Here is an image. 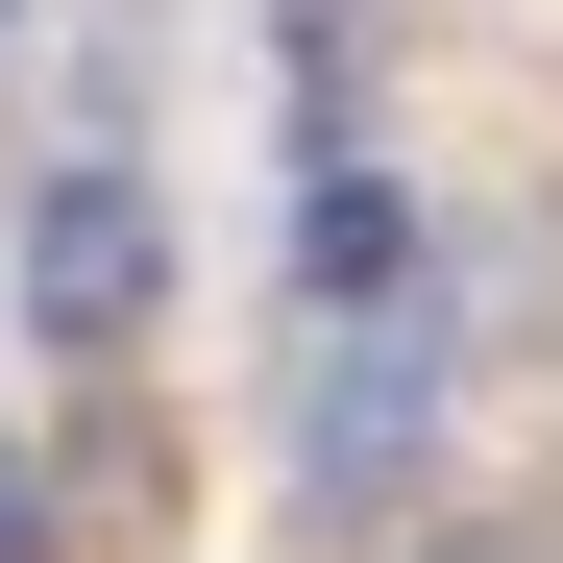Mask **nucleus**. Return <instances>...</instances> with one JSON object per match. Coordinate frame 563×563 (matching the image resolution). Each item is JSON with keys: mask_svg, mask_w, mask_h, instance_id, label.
<instances>
[{"mask_svg": "<svg viewBox=\"0 0 563 563\" xmlns=\"http://www.w3.org/2000/svg\"><path fill=\"white\" fill-rule=\"evenodd\" d=\"M147 295H172V221H147V172H49V197H25V343L123 367V343H147Z\"/></svg>", "mask_w": 563, "mask_h": 563, "instance_id": "obj_1", "label": "nucleus"}, {"mask_svg": "<svg viewBox=\"0 0 563 563\" xmlns=\"http://www.w3.org/2000/svg\"><path fill=\"white\" fill-rule=\"evenodd\" d=\"M0 563H25V490H0Z\"/></svg>", "mask_w": 563, "mask_h": 563, "instance_id": "obj_3", "label": "nucleus"}, {"mask_svg": "<svg viewBox=\"0 0 563 563\" xmlns=\"http://www.w3.org/2000/svg\"><path fill=\"white\" fill-rule=\"evenodd\" d=\"M417 417H441L417 269H393V295H319V367H295V465H319V490H393V465H417Z\"/></svg>", "mask_w": 563, "mask_h": 563, "instance_id": "obj_2", "label": "nucleus"}]
</instances>
